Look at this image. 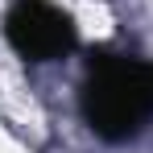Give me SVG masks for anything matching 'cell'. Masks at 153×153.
<instances>
[{
  "instance_id": "6da1fadb",
  "label": "cell",
  "mask_w": 153,
  "mask_h": 153,
  "mask_svg": "<svg viewBox=\"0 0 153 153\" xmlns=\"http://www.w3.org/2000/svg\"><path fill=\"white\" fill-rule=\"evenodd\" d=\"M83 116L100 141H128L153 120V62L100 54L83 83Z\"/></svg>"
},
{
  "instance_id": "7a4b0ae2",
  "label": "cell",
  "mask_w": 153,
  "mask_h": 153,
  "mask_svg": "<svg viewBox=\"0 0 153 153\" xmlns=\"http://www.w3.org/2000/svg\"><path fill=\"white\" fill-rule=\"evenodd\" d=\"M4 33H8V46L29 62H54L71 54L79 42L75 21L50 0H17L4 17Z\"/></svg>"
}]
</instances>
